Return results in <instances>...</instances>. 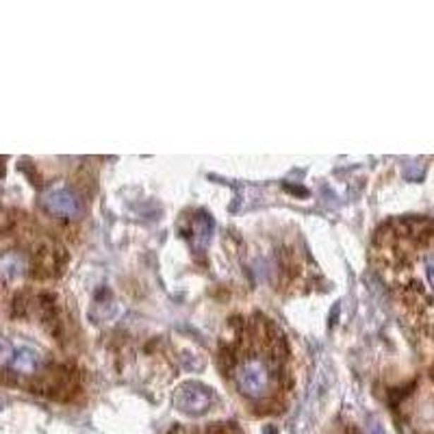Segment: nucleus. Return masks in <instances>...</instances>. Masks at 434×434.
I'll return each instance as SVG.
<instances>
[{"label":"nucleus","instance_id":"obj_4","mask_svg":"<svg viewBox=\"0 0 434 434\" xmlns=\"http://www.w3.org/2000/svg\"><path fill=\"white\" fill-rule=\"evenodd\" d=\"M9 367L20 375H33L44 367V354L35 345H18L9 361Z\"/></svg>","mask_w":434,"mask_h":434},{"label":"nucleus","instance_id":"obj_5","mask_svg":"<svg viewBox=\"0 0 434 434\" xmlns=\"http://www.w3.org/2000/svg\"><path fill=\"white\" fill-rule=\"evenodd\" d=\"M26 272V260L18 252L0 254V280H16Z\"/></svg>","mask_w":434,"mask_h":434},{"label":"nucleus","instance_id":"obj_7","mask_svg":"<svg viewBox=\"0 0 434 434\" xmlns=\"http://www.w3.org/2000/svg\"><path fill=\"white\" fill-rule=\"evenodd\" d=\"M426 276H428L430 284L434 287V254H430V256L426 258Z\"/></svg>","mask_w":434,"mask_h":434},{"label":"nucleus","instance_id":"obj_2","mask_svg":"<svg viewBox=\"0 0 434 434\" xmlns=\"http://www.w3.org/2000/svg\"><path fill=\"white\" fill-rule=\"evenodd\" d=\"M213 404H215L213 389L200 382H185L174 393V406L191 417L209 413L213 409Z\"/></svg>","mask_w":434,"mask_h":434},{"label":"nucleus","instance_id":"obj_1","mask_svg":"<svg viewBox=\"0 0 434 434\" xmlns=\"http://www.w3.org/2000/svg\"><path fill=\"white\" fill-rule=\"evenodd\" d=\"M282 358L278 341L272 337H265V341L250 339L243 343L237 356H233V367H230L237 391L252 402L272 397L280 380Z\"/></svg>","mask_w":434,"mask_h":434},{"label":"nucleus","instance_id":"obj_3","mask_svg":"<svg viewBox=\"0 0 434 434\" xmlns=\"http://www.w3.org/2000/svg\"><path fill=\"white\" fill-rule=\"evenodd\" d=\"M44 209L61 219H74L80 215V200L70 187H52L44 193Z\"/></svg>","mask_w":434,"mask_h":434},{"label":"nucleus","instance_id":"obj_6","mask_svg":"<svg viewBox=\"0 0 434 434\" xmlns=\"http://www.w3.org/2000/svg\"><path fill=\"white\" fill-rule=\"evenodd\" d=\"M13 350H16V345L7 337H0V365H9Z\"/></svg>","mask_w":434,"mask_h":434}]
</instances>
